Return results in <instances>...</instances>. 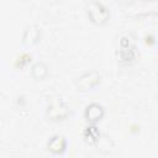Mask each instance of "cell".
I'll return each instance as SVG.
<instances>
[{
  "label": "cell",
  "instance_id": "obj_1",
  "mask_svg": "<svg viewBox=\"0 0 158 158\" xmlns=\"http://www.w3.org/2000/svg\"><path fill=\"white\" fill-rule=\"evenodd\" d=\"M64 148H65V141L58 136L53 137L48 143V149L52 151L53 153H60L64 151Z\"/></svg>",
  "mask_w": 158,
  "mask_h": 158
},
{
  "label": "cell",
  "instance_id": "obj_2",
  "mask_svg": "<svg viewBox=\"0 0 158 158\" xmlns=\"http://www.w3.org/2000/svg\"><path fill=\"white\" fill-rule=\"evenodd\" d=\"M101 115H102V110H101V107H100L99 105L93 104V105H90V106L88 107V110H86V116H88V120H90V121H96V120H99V118L101 117Z\"/></svg>",
  "mask_w": 158,
  "mask_h": 158
}]
</instances>
